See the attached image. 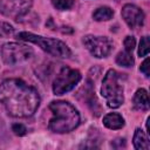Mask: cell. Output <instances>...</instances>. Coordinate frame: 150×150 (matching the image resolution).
<instances>
[{
	"mask_svg": "<svg viewBox=\"0 0 150 150\" xmlns=\"http://www.w3.org/2000/svg\"><path fill=\"white\" fill-rule=\"evenodd\" d=\"M54 7H56L60 11H66L73 7L74 0H52Z\"/></svg>",
	"mask_w": 150,
	"mask_h": 150,
	"instance_id": "cell-15",
	"label": "cell"
},
{
	"mask_svg": "<svg viewBox=\"0 0 150 150\" xmlns=\"http://www.w3.org/2000/svg\"><path fill=\"white\" fill-rule=\"evenodd\" d=\"M134 145L138 150H149L150 149L149 138L143 132L142 129H136L135 135H134Z\"/></svg>",
	"mask_w": 150,
	"mask_h": 150,
	"instance_id": "cell-12",
	"label": "cell"
},
{
	"mask_svg": "<svg viewBox=\"0 0 150 150\" xmlns=\"http://www.w3.org/2000/svg\"><path fill=\"white\" fill-rule=\"evenodd\" d=\"M150 61H149V59H145L144 61H143V63L141 64V67H139V70L146 76V77H149L150 76V70H149V68H150Z\"/></svg>",
	"mask_w": 150,
	"mask_h": 150,
	"instance_id": "cell-20",
	"label": "cell"
},
{
	"mask_svg": "<svg viewBox=\"0 0 150 150\" xmlns=\"http://www.w3.org/2000/svg\"><path fill=\"white\" fill-rule=\"evenodd\" d=\"M18 39L23 40V41H28V42H32V43H35L41 49H43L48 54H50L53 56H56V57L64 59V57H69L71 55V52L68 48V46L66 43H63L62 41L56 40V39L35 35V34L29 33V32H21V33H19L18 34Z\"/></svg>",
	"mask_w": 150,
	"mask_h": 150,
	"instance_id": "cell-4",
	"label": "cell"
},
{
	"mask_svg": "<svg viewBox=\"0 0 150 150\" xmlns=\"http://www.w3.org/2000/svg\"><path fill=\"white\" fill-rule=\"evenodd\" d=\"M0 103L12 116L28 117L36 111L40 96L33 87L23 81L9 79L0 84Z\"/></svg>",
	"mask_w": 150,
	"mask_h": 150,
	"instance_id": "cell-1",
	"label": "cell"
},
{
	"mask_svg": "<svg viewBox=\"0 0 150 150\" xmlns=\"http://www.w3.org/2000/svg\"><path fill=\"white\" fill-rule=\"evenodd\" d=\"M103 124L109 128V129H121L124 125V120L120 114L112 112V114H108L103 117Z\"/></svg>",
	"mask_w": 150,
	"mask_h": 150,
	"instance_id": "cell-11",
	"label": "cell"
},
{
	"mask_svg": "<svg viewBox=\"0 0 150 150\" xmlns=\"http://www.w3.org/2000/svg\"><path fill=\"white\" fill-rule=\"evenodd\" d=\"M122 75L114 69H109L103 79L101 94L107 100L109 108H118L123 101V87L121 84Z\"/></svg>",
	"mask_w": 150,
	"mask_h": 150,
	"instance_id": "cell-3",
	"label": "cell"
},
{
	"mask_svg": "<svg viewBox=\"0 0 150 150\" xmlns=\"http://www.w3.org/2000/svg\"><path fill=\"white\" fill-rule=\"evenodd\" d=\"M116 62L123 67H131L134 64V57L130 52H121L116 56Z\"/></svg>",
	"mask_w": 150,
	"mask_h": 150,
	"instance_id": "cell-14",
	"label": "cell"
},
{
	"mask_svg": "<svg viewBox=\"0 0 150 150\" xmlns=\"http://www.w3.org/2000/svg\"><path fill=\"white\" fill-rule=\"evenodd\" d=\"M149 53V36H143L139 42L138 47V55L139 56H146Z\"/></svg>",
	"mask_w": 150,
	"mask_h": 150,
	"instance_id": "cell-16",
	"label": "cell"
},
{
	"mask_svg": "<svg viewBox=\"0 0 150 150\" xmlns=\"http://www.w3.org/2000/svg\"><path fill=\"white\" fill-rule=\"evenodd\" d=\"M134 108L136 110L145 111L149 109V96L145 89H138L134 96Z\"/></svg>",
	"mask_w": 150,
	"mask_h": 150,
	"instance_id": "cell-10",
	"label": "cell"
},
{
	"mask_svg": "<svg viewBox=\"0 0 150 150\" xmlns=\"http://www.w3.org/2000/svg\"><path fill=\"white\" fill-rule=\"evenodd\" d=\"M13 32H14V28L9 23L0 21V36H2V38L9 36L13 34Z\"/></svg>",
	"mask_w": 150,
	"mask_h": 150,
	"instance_id": "cell-17",
	"label": "cell"
},
{
	"mask_svg": "<svg viewBox=\"0 0 150 150\" xmlns=\"http://www.w3.org/2000/svg\"><path fill=\"white\" fill-rule=\"evenodd\" d=\"M12 130H13L14 134L18 135V136H23V135H26V131H27V129H26L22 124H20V123L13 124V125H12Z\"/></svg>",
	"mask_w": 150,
	"mask_h": 150,
	"instance_id": "cell-19",
	"label": "cell"
},
{
	"mask_svg": "<svg viewBox=\"0 0 150 150\" xmlns=\"http://www.w3.org/2000/svg\"><path fill=\"white\" fill-rule=\"evenodd\" d=\"M53 117L49 121V129L57 134H64L74 130L80 124L77 110L66 101H53L49 104Z\"/></svg>",
	"mask_w": 150,
	"mask_h": 150,
	"instance_id": "cell-2",
	"label": "cell"
},
{
	"mask_svg": "<svg viewBox=\"0 0 150 150\" xmlns=\"http://www.w3.org/2000/svg\"><path fill=\"white\" fill-rule=\"evenodd\" d=\"M32 6V0H0V12L7 16L19 19Z\"/></svg>",
	"mask_w": 150,
	"mask_h": 150,
	"instance_id": "cell-8",
	"label": "cell"
},
{
	"mask_svg": "<svg viewBox=\"0 0 150 150\" xmlns=\"http://www.w3.org/2000/svg\"><path fill=\"white\" fill-rule=\"evenodd\" d=\"M122 16L124 21L127 22V25L132 29L141 27L144 22L143 12L137 6L131 5V4H128L122 8Z\"/></svg>",
	"mask_w": 150,
	"mask_h": 150,
	"instance_id": "cell-9",
	"label": "cell"
},
{
	"mask_svg": "<svg viewBox=\"0 0 150 150\" xmlns=\"http://www.w3.org/2000/svg\"><path fill=\"white\" fill-rule=\"evenodd\" d=\"M83 45L90 52V54L95 57H105L112 50V41L105 36H94V35H86L83 38Z\"/></svg>",
	"mask_w": 150,
	"mask_h": 150,
	"instance_id": "cell-7",
	"label": "cell"
},
{
	"mask_svg": "<svg viewBox=\"0 0 150 150\" xmlns=\"http://www.w3.org/2000/svg\"><path fill=\"white\" fill-rule=\"evenodd\" d=\"M112 15H114L112 9H111V8H109V7H107V6H103V7L97 8V9L94 12L93 18H94L96 21H103V20L105 21V20L111 19V18H112Z\"/></svg>",
	"mask_w": 150,
	"mask_h": 150,
	"instance_id": "cell-13",
	"label": "cell"
},
{
	"mask_svg": "<svg viewBox=\"0 0 150 150\" xmlns=\"http://www.w3.org/2000/svg\"><path fill=\"white\" fill-rule=\"evenodd\" d=\"M135 45H136V41L132 36H127L124 39V47H125V50L127 52H132L134 48H135Z\"/></svg>",
	"mask_w": 150,
	"mask_h": 150,
	"instance_id": "cell-18",
	"label": "cell"
},
{
	"mask_svg": "<svg viewBox=\"0 0 150 150\" xmlns=\"http://www.w3.org/2000/svg\"><path fill=\"white\" fill-rule=\"evenodd\" d=\"M1 55H2V60L6 64L16 66V64H20V63L29 60L33 55V50H32V48H29L26 45L11 42V43L4 45L2 49H1Z\"/></svg>",
	"mask_w": 150,
	"mask_h": 150,
	"instance_id": "cell-5",
	"label": "cell"
},
{
	"mask_svg": "<svg viewBox=\"0 0 150 150\" xmlns=\"http://www.w3.org/2000/svg\"><path fill=\"white\" fill-rule=\"evenodd\" d=\"M81 73L76 69L63 67L56 75L53 84V91L55 95H62L70 91L81 80Z\"/></svg>",
	"mask_w": 150,
	"mask_h": 150,
	"instance_id": "cell-6",
	"label": "cell"
}]
</instances>
